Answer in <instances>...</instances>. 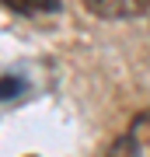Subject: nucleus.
I'll return each instance as SVG.
<instances>
[{
    "instance_id": "f257e3e1",
    "label": "nucleus",
    "mask_w": 150,
    "mask_h": 157,
    "mask_svg": "<svg viewBox=\"0 0 150 157\" xmlns=\"http://www.w3.org/2000/svg\"><path fill=\"white\" fill-rule=\"evenodd\" d=\"M94 17H105V21H115V17H136L150 7V0H84Z\"/></svg>"
},
{
    "instance_id": "f03ea898",
    "label": "nucleus",
    "mask_w": 150,
    "mask_h": 157,
    "mask_svg": "<svg viewBox=\"0 0 150 157\" xmlns=\"http://www.w3.org/2000/svg\"><path fill=\"white\" fill-rule=\"evenodd\" d=\"M0 4L17 11V14H49L60 7V0H0Z\"/></svg>"
},
{
    "instance_id": "7ed1b4c3",
    "label": "nucleus",
    "mask_w": 150,
    "mask_h": 157,
    "mask_svg": "<svg viewBox=\"0 0 150 157\" xmlns=\"http://www.w3.org/2000/svg\"><path fill=\"white\" fill-rule=\"evenodd\" d=\"M21 91H25V80H21V77H0V101L17 98Z\"/></svg>"
},
{
    "instance_id": "20e7f679",
    "label": "nucleus",
    "mask_w": 150,
    "mask_h": 157,
    "mask_svg": "<svg viewBox=\"0 0 150 157\" xmlns=\"http://www.w3.org/2000/svg\"><path fill=\"white\" fill-rule=\"evenodd\" d=\"M108 157H136V140L133 136H119V140L112 143Z\"/></svg>"
}]
</instances>
